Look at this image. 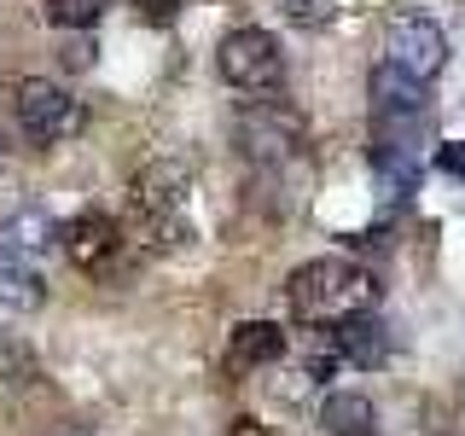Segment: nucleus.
I'll return each mask as SVG.
<instances>
[{"instance_id":"obj_6","label":"nucleus","mask_w":465,"mask_h":436,"mask_svg":"<svg viewBox=\"0 0 465 436\" xmlns=\"http://www.w3.org/2000/svg\"><path fill=\"white\" fill-rule=\"evenodd\" d=\"M58 251L76 262L82 273H105L111 262L123 256V227H116L105 210H82V215L64 222V233H58Z\"/></svg>"},{"instance_id":"obj_3","label":"nucleus","mask_w":465,"mask_h":436,"mask_svg":"<svg viewBox=\"0 0 465 436\" xmlns=\"http://www.w3.org/2000/svg\"><path fill=\"white\" fill-rule=\"evenodd\" d=\"M215 70H222V82L239 87V94H273L280 76H285V58H280V41H273L268 29H232V35H222Z\"/></svg>"},{"instance_id":"obj_19","label":"nucleus","mask_w":465,"mask_h":436,"mask_svg":"<svg viewBox=\"0 0 465 436\" xmlns=\"http://www.w3.org/2000/svg\"><path fill=\"white\" fill-rule=\"evenodd\" d=\"M64 436H87V431H64Z\"/></svg>"},{"instance_id":"obj_1","label":"nucleus","mask_w":465,"mask_h":436,"mask_svg":"<svg viewBox=\"0 0 465 436\" xmlns=\"http://www.w3.org/2000/svg\"><path fill=\"white\" fill-rule=\"evenodd\" d=\"M285 302L309 326H343V320L378 309V280L372 268H361L349 256H314L285 280Z\"/></svg>"},{"instance_id":"obj_14","label":"nucleus","mask_w":465,"mask_h":436,"mask_svg":"<svg viewBox=\"0 0 465 436\" xmlns=\"http://www.w3.org/2000/svg\"><path fill=\"white\" fill-rule=\"evenodd\" d=\"M99 12H105V0H47V18L58 29H94Z\"/></svg>"},{"instance_id":"obj_11","label":"nucleus","mask_w":465,"mask_h":436,"mask_svg":"<svg viewBox=\"0 0 465 436\" xmlns=\"http://www.w3.org/2000/svg\"><path fill=\"white\" fill-rule=\"evenodd\" d=\"M58 233H64V222H53L47 210H35V203H24V210H12L6 222H0V244H12V251L24 256H47V244H58Z\"/></svg>"},{"instance_id":"obj_2","label":"nucleus","mask_w":465,"mask_h":436,"mask_svg":"<svg viewBox=\"0 0 465 436\" xmlns=\"http://www.w3.org/2000/svg\"><path fill=\"white\" fill-rule=\"evenodd\" d=\"M193 174L181 164H145L128 186V210H134V233L152 251H174V244H193Z\"/></svg>"},{"instance_id":"obj_18","label":"nucleus","mask_w":465,"mask_h":436,"mask_svg":"<svg viewBox=\"0 0 465 436\" xmlns=\"http://www.w3.org/2000/svg\"><path fill=\"white\" fill-rule=\"evenodd\" d=\"M140 6V18H152V24H169L174 18V0H134Z\"/></svg>"},{"instance_id":"obj_12","label":"nucleus","mask_w":465,"mask_h":436,"mask_svg":"<svg viewBox=\"0 0 465 436\" xmlns=\"http://www.w3.org/2000/svg\"><path fill=\"white\" fill-rule=\"evenodd\" d=\"M320 431L326 436H378V407L355 390H331L320 401Z\"/></svg>"},{"instance_id":"obj_13","label":"nucleus","mask_w":465,"mask_h":436,"mask_svg":"<svg viewBox=\"0 0 465 436\" xmlns=\"http://www.w3.org/2000/svg\"><path fill=\"white\" fill-rule=\"evenodd\" d=\"M24 384H35V355L0 332V390H24Z\"/></svg>"},{"instance_id":"obj_7","label":"nucleus","mask_w":465,"mask_h":436,"mask_svg":"<svg viewBox=\"0 0 465 436\" xmlns=\"http://www.w3.org/2000/svg\"><path fill=\"white\" fill-rule=\"evenodd\" d=\"M285 355V326L280 320H244V326H232V338H227V372L232 378H251L262 372L268 361H280Z\"/></svg>"},{"instance_id":"obj_8","label":"nucleus","mask_w":465,"mask_h":436,"mask_svg":"<svg viewBox=\"0 0 465 436\" xmlns=\"http://www.w3.org/2000/svg\"><path fill=\"white\" fill-rule=\"evenodd\" d=\"M47 302V280H41V262L0 244V314H35Z\"/></svg>"},{"instance_id":"obj_4","label":"nucleus","mask_w":465,"mask_h":436,"mask_svg":"<svg viewBox=\"0 0 465 436\" xmlns=\"http://www.w3.org/2000/svg\"><path fill=\"white\" fill-rule=\"evenodd\" d=\"M12 111H18V128H24L29 140H41V145H58V140H70V134L82 128V99L70 94V87L47 82V76L18 82Z\"/></svg>"},{"instance_id":"obj_16","label":"nucleus","mask_w":465,"mask_h":436,"mask_svg":"<svg viewBox=\"0 0 465 436\" xmlns=\"http://www.w3.org/2000/svg\"><path fill=\"white\" fill-rule=\"evenodd\" d=\"M436 164H442V174H454V181H465V145L442 140V152H436Z\"/></svg>"},{"instance_id":"obj_15","label":"nucleus","mask_w":465,"mask_h":436,"mask_svg":"<svg viewBox=\"0 0 465 436\" xmlns=\"http://www.w3.org/2000/svg\"><path fill=\"white\" fill-rule=\"evenodd\" d=\"M280 12L291 24H302V29H320V24L338 18V0H280Z\"/></svg>"},{"instance_id":"obj_5","label":"nucleus","mask_w":465,"mask_h":436,"mask_svg":"<svg viewBox=\"0 0 465 436\" xmlns=\"http://www.w3.org/2000/svg\"><path fill=\"white\" fill-rule=\"evenodd\" d=\"M384 64L401 70V76H413V82H430L436 70L448 64V35L430 18H419V12H401V18H390V29H384Z\"/></svg>"},{"instance_id":"obj_10","label":"nucleus","mask_w":465,"mask_h":436,"mask_svg":"<svg viewBox=\"0 0 465 436\" xmlns=\"http://www.w3.org/2000/svg\"><path fill=\"white\" fill-rule=\"evenodd\" d=\"M331 343H338V355L349 361V367H361V372H372V367L390 361V326L378 320V309L343 320V326H331Z\"/></svg>"},{"instance_id":"obj_9","label":"nucleus","mask_w":465,"mask_h":436,"mask_svg":"<svg viewBox=\"0 0 465 436\" xmlns=\"http://www.w3.org/2000/svg\"><path fill=\"white\" fill-rule=\"evenodd\" d=\"M239 134H244V152H251L256 164H285V157H297V145H302V128L291 123V116H280V111H244Z\"/></svg>"},{"instance_id":"obj_17","label":"nucleus","mask_w":465,"mask_h":436,"mask_svg":"<svg viewBox=\"0 0 465 436\" xmlns=\"http://www.w3.org/2000/svg\"><path fill=\"white\" fill-rule=\"evenodd\" d=\"M222 436H273V431H268V425H262V419H256V413H239V419H232V425H227Z\"/></svg>"}]
</instances>
